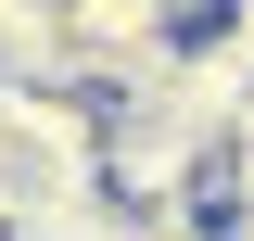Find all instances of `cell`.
<instances>
[{
  "label": "cell",
  "instance_id": "1",
  "mask_svg": "<svg viewBox=\"0 0 254 241\" xmlns=\"http://www.w3.org/2000/svg\"><path fill=\"white\" fill-rule=\"evenodd\" d=\"M0 241H13V229H0Z\"/></svg>",
  "mask_w": 254,
  "mask_h": 241
}]
</instances>
